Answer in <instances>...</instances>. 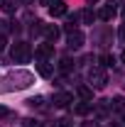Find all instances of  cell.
<instances>
[{"mask_svg": "<svg viewBox=\"0 0 125 127\" xmlns=\"http://www.w3.org/2000/svg\"><path fill=\"white\" fill-rule=\"evenodd\" d=\"M88 81H91V88H106L108 76H106L103 68H91V71H88Z\"/></svg>", "mask_w": 125, "mask_h": 127, "instance_id": "7a4b0ae2", "label": "cell"}, {"mask_svg": "<svg viewBox=\"0 0 125 127\" xmlns=\"http://www.w3.org/2000/svg\"><path fill=\"white\" fill-rule=\"evenodd\" d=\"M27 105H32V108H37V105H42V98H30V100H27Z\"/></svg>", "mask_w": 125, "mask_h": 127, "instance_id": "ffe728a7", "label": "cell"}, {"mask_svg": "<svg viewBox=\"0 0 125 127\" xmlns=\"http://www.w3.org/2000/svg\"><path fill=\"white\" fill-rule=\"evenodd\" d=\"M37 73H39L42 78H49V76L54 73V66L47 64V61H42V64H37Z\"/></svg>", "mask_w": 125, "mask_h": 127, "instance_id": "ba28073f", "label": "cell"}, {"mask_svg": "<svg viewBox=\"0 0 125 127\" xmlns=\"http://www.w3.org/2000/svg\"><path fill=\"white\" fill-rule=\"evenodd\" d=\"M78 95H81L83 100H91V98H93V88H88V86H78Z\"/></svg>", "mask_w": 125, "mask_h": 127, "instance_id": "5bb4252c", "label": "cell"}, {"mask_svg": "<svg viewBox=\"0 0 125 127\" xmlns=\"http://www.w3.org/2000/svg\"><path fill=\"white\" fill-rule=\"evenodd\" d=\"M74 112H76V115H88V112H91V105H88V100L78 103L76 108H74Z\"/></svg>", "mask_w": 125, "mask_h": 127, "instance_id": "7c38bea8", "label": "cell"}, {"mask_svg": "<svg viewBox=\"0 0 125 127\" xmlns=\"http://www.w3.org/2000/svg\"><path fill=\"white\" fill-rule=\"evenodd\" d=\"M120 59H123V64H125V51H123V54H120Z\"/></svg>", "mask_w": 125, "mask_h": 127, "instance_id": "4316f807", "label": "cell"}, {"mask_svg": "<svg viewBox=\"0 0 125 127\" xmlns=\"http://www.w3.org/2000/svg\"><path fill=\"white\" fill-rule=\"evenodd\" d=\"M83 127H96V125H91V122H88V125H83Z\"/></svg>", "mask_w": 125, "mask_h": 127, "instance_id": "83f0119b", "label": "cell"}, {"mask_svg": "<svg viewBox=\"0 0 125 127\" xmlns=\"http://www.w3.org/2000/svg\"><path fill=\"white\" fill-rule=\"evenodd\" d=\"M120 39H123V42H125V25H123V27H120Z\"/></svg>", "mask_w": 125, "mask_h": 127, "instance_id": "cb8c5ba5", "label": "cell"}, {"mask_svg": "<svg viewBox=\"0 0 125 127\" xmlns=\"http://www.w3.org/2000/svg\"><path fill=\"white\" fill-rule=\"evenodd\" d=\"M15 0H0V10L2 12H15Z\"/></svg>", "mask_w": 125, "mask_h": 127, "instance_id": "4fadbf2b", "label": "cell"}, {"mask_svg": "<svg viewBox=\"0 0 125 127\" xmlns=\"http://www.w3.org/2000/svg\"><path fill=\"white\" fill-rule=\"evenodd\" d=\"M10 22H5V20H0V34H7L10 32V27H7Z\"/></svg>", "mask_w": 125, "mask_h": 127, "instance_id": "d6986e66", "label": "cell"}, {"mask_svg": "<svg viewBox=\"0 0 125 127\" xmlns=\"http://www.w3.org/2000/svg\"><path fill=\"white\" fill-rule=\"evenodd\" d=\"M71 103H74V95L71 93H57L54 95V105H57V108H69V105H71Z\"/></svg>", "mask_w": 125, "mask_h": 127, "instance_id": "277c9868", "label": "cell"}, {"mask_svg": "<svg viewBox=\"0 0 125 127\" xmlns=\"http://www.w3.org/2000/svg\"><path fill=\"white\" fill-rule=\"evenodd\" d=\"M5 44H7V39H5V34H0V51H5Z\"/></svg>", "mask_w": 125, "mask_h": 127, "instance_id": "44dd1931", "label": "cell"}, {"mask_svg": "<svg viewBox=\"0 0 125 127\" xmlns=\"http://www.w3.org/2000/svg\"><path fill=\"white\" fill-rule=\"evenodd\" d=\"M81 20H83L86 25H93V20H96V12H93V10H83V12H81Z\"/></svg>", "mask_w": 125, "mask_h": 127, "instance_id": "9a60e30c", "label": "cell"}, {"mask_svg": "<svg viewBox=\"0 0 125 127\" xmlns=\"http://www.w3.org/2000/svg\"><path fill=\"white\" fill-rule=\"evenodd\" d=\"M7 115H10V110H7V108H0V117H7Z\"/></svg>", "mask_w": 125, "mask_h": 127, "instance_id": "603a6c76", "label": "cell"}, {"mask_svg": "<svg viewBox=\"0 0 125 127\" xmlns=\"http://www.w3.org/2000/svg\"><path fill=\"white\" fill-rule=\"evenodd\" d=\"M64 32H66V34H71V32H76V17H71V20H69V22L64 25Z\"/></svg>", "mask_w": 125, "mask_h": 127, "instance_id": "e0dca14e", "label": "cell"}, {"mask_svg": "<svg viewBox=\"0 0 125 127\" xmlns=\"http://www.w3.org/2000/svg\"><path fill=\"white\" fill-rule=\"evenodd\" d=\"M66 47L69 49H81L83 47V34H81V32H71V34H69V39H66Z\"/></svg>", "mask_w": 125, "mask_h": 127, "instance_id": "5b68a950", "label": "cell"}, {"mask_svg": "<svg viewBox=\"0 0 125 127\" xmlns=\"http://www.w3.org/2000/svg\"><path fill=\"white\" fill-rule=\"evenodd\" d=\"M113 64H115V56H113V54H103V56H101V66H103V68H108Z\"/></svg>", "mask_w": 125, "mask_h": 127, "instance_id": "2e32d148", "label": "cell"}, {"mask_svg": "<svg viewBox=\"0 0 125 127\" xmlns=\"http://www.w3.org/2000/svg\"><path fill=\"white\" fill-rule=\"evenodd\" d=\"M22 127H44V122H39V120H25V122H22Z\"/></svg>", "mask_w": 125, "mask_h": 127, "instance_id": "ac0fdd59", "label": "cell"}, {"mask_svg": "<svg viewBox=\"0 0 125 127\" xmlns=\"http://www.w3.org/2000/svg\"><path fill=\"white\" fill-rule=\"evenodd\" d=\"M88 2H98V0H88Z\"/></svg>", "mask_w": 125, "mask_h": 127, "instance_id": "f1b7e54d", "label": "cell"}, {"mask_svg": "<svg viewBox=\"0 0 125 127\" xmlns=\"http://www.w3.org/2000/svg\"><path fill=\"white\" fill-rule=\"evenodd\" d=\"M39 2H42V5H52L54 0H39Z\"/></svg>", "mask_w": 125, "mask_h": 127, "instance_id": "484cf974", "label": "cell"}, {"mask_svg": "<svg viewBox=\"0 0 125 127\" xmlns=\"http://www.w3.org/2000/svg\"><path fill=\"white\" fill-rule=\"evenodd\" d=\"M74 66H76V64L71 61L69 56H62V59H59V71H62V73H71Z\"/></svg>", "mask_w": 125, "mask_h": 127, "instance_id": "9c48e42d", "label": "cell"}, {"mask_svg": "<svg viewBox=\"0 0 125 127\" xmlns=\"http://www.w3.org/2000/svg\"><path fill=\"white\" fill-rule=\"evenodd\" d=\"M108 103H110V110H125V98L123 95L113 98V100H108Z\"/></svg>", "mask_w": 125, "mask_h": 127, "instance_id": "8fae6325", "label": "cell"}, {"mask_svg": "<svg viewBox=\"0 0 125 127\" xmlns=\"http://www.w3.org/2000/svg\"><path fill=\"white\" fill-rule=\"evenodd\" d=\"M59 127H71V120H66V117H64V120H59Z\"/></svg>", "mask_w": 125, "mask_h": 127, "instance_id": "7402d4cb", "label": "cell"}, {"mask_svg": "<svg viewBox=\"0 0 125 127\" xmlns=\"http://www.w3.org/2000/svg\"><path fill=\"white\" fill-rule=\"evenodd\" d=\"M44 34H47V39L49 42H57V39H59V27H54V25H44Z\"/></svg>", "mask_w": 125, "mask_h": 127, "instance_id": "30bf717a", "label": "cell"}, {"mask_svg": "<svg viewBox=\"0 0 125 127\" xmlns=\"http://www.w3.org/2000/svg\"><path fill=\"white\" fill-rule=\"evenodd\" d=\"M34 54H37L39 59H47V56L54 54V44H39V47L34 49Z\"/></svg>", "mask_w": 125, "mask_h": 127, "instance_id": "8992f818", "label": "cell"}, {"mask_svg": "<svg viewBox=\"0 0 125 127\" xmlns=\"http://www.w3.org/2000/svg\"><path fill=\"white\" fill-rule=\"evenodd\" d=\"M96 17H98V20H103V22H110V20L115 17V7H113V5H106V7H103Z\"/></svg>", "mask_w": 125, "mask_h": 127, "instance_id": "52a82bcc", "label": "cell"}, {"mask_svg": "<svg viewBox=\"0 0 125 127\" xmlns=\"http://www.w3.org/2000/svg\"><path fill=\"white\" fill-rule=\"evenodd\" d=\"M10 56H12L15 64H27L32 59V47L27 42H15L12 49H10Z\"/></svg>", "mask_w": 125, "mask_h": 127, "instance_id": "6da1fadb", "label": "cell"}, {"mask_svg": "<svg viewBox=\"0 0 125 127\" xmlns=\"http://www.w3.org/2000/svg\"><path fill=\"white\" fill-rule=\"evenodd\" d=\"M17 2H20V5H30L32 0H17Z\"/></svg>", "mask_w": 125, "mask_h": 127, "instance_id": "d4e9b609", "label": "cell"}, {"mask_svg": "<svg viewBox=\"0 0 125 127\" xmlns=\"http://www.w3.org/2000/svg\"><path fill=\"white\" fill-rule=\"evenodd\" d=\"M123 15H125V12H123Z\"/></svg>", "mask_w": 125, "mask_h": 127, "instance_id": "f546056e", "label": "cell"}, {"mask_svg": "<svg viewBox=\"0 0 125 127\" xmlns=\"http://www.w3.org/2000/svg\"><path fill=\"white\" fill-rule=\"evenodd\" d=\"M66 12H69V7H66L64 0H57V2L49 5V15H52V17H64Z\"/></svg>", "mask_w": 125, "mask_h": 127, "instance_id": "3957f363", "label": "cell"}]
</instances>
